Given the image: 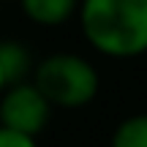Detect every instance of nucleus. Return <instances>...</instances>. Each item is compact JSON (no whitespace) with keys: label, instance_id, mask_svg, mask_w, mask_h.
<instances>
[{"label":"nucleus","instance_id":"nucleus-1","mask_svg":"<svg viewBox=\"0 0 147 147\" xmlns=\"http://www.w3.org/2000/svg\"><path fill=\"white\" fill-rule=\"evenodd\" d=\"M76 19L84 41L104 57L147 55V0H82Z\"/></svg>","mask_w":147,"mask_h":147},{"label":"nucleus","instance_id":"nucleus-2","mask_svg":"<svg viewBox=\"0 0 147 147\" xmlns=\"http://www.w3.org/2000/svg\"><path fill=\"white\" fill-rule=\"evenodd\" d=\"M30 82L55 109H82L101 90L98 68L87 57L74 52H55L41 57Z\"/></svg>","mask_w":147,"mask_h":147},{"label":"nucleus","instance_id":"nucleus-3","mask_svg":"<svg viewBox=\"0 0 147 147\" xmlns=\"http://www.w3.org/2000/svg\"><path fill=\"white\" fill-rule=\"evenodd\" d=\"M52 112L55 106L44 98V93L33 82L8 84L0 95V125L22 136L38 139L47 131Z\"/></svg>","mask_w":147,"mask_h":147},{"label":"nucleus","instance_id":"nucleus-4","mask_svg":"<svg viewBox=\"0 0 147 147\" xmlns=\"http://www.w3.org/2000/svg\"><path fill=\"white\" fill-rule=\"evenodd\" d=\"M36 65L38 60L33 55L30 44L19 41V38H3L0 41V71L5 76V84L30 82Z\"/></svg>","mask_w":147,"mask_h":147},{"label":"nucleus","instance_id":"nucleus-5","mask_svg":"<svg viewBox=\"0 0 147 147\" xmlns=\"http://www.w3.org/2000/svg\"><path fill=\"white\" fill-rule=\"evenodd\" d=\"M22 14L38 27H63L79 14L82 0H16Z\"/></svg>","mask_w":147,"mask_h":147},{"label":"nucleus","instance_id":"nucleus-6","mask_svg":"<svg viewBox=\"0 0 147 147\" xmlns=\"http://www.w3.org/2000/svg\"><path fill=\"white\" fill-rule=\"evenodd\" d=\"M109 147H147V112H136L120 120L112 131Z\"/></svg>","mask_w":147,"mask_h":147},{"label":"nucleus","instance_id":"nucleus-7","mask_svg":"<svg viewBox=\"0 0 147 147\" xmlns=\"http://www.w3.org/2000/svg\"><path fill=\"white\" fill-rule=\"evenodd\" d=\"M0 147H38V139L22 136V134L8 131V128L0 125Z\"/></svg>","mask_w":147,"mask_h":147},{"label":"nucleus","instance_id":"nucleus-8","mask_svg":"<svg viewBox=\"0 0 147 147\" xmlns=\"http://www.w3.org/2000/svg\"><path fill=\"white\" fill-rule=\"evenodd\" d=\"M8 87V84H5V76H3V71H0V95H3V90Z\"/></svg>","mask_w":147,"mask_h":147},{"label":"nucleus","instance_id":"nucleus-9","mask_svg":"<svg viewBox=\"0 0 147 147\" xmlns=\"http://www.w3.org/2000/svg\"><path fill=\"white\" fill-rule=\"evenodd\" d=\"M0 3H3V0H0Z\"/></svg>","mask_w":147,"mask_h":147}]
</instances>
